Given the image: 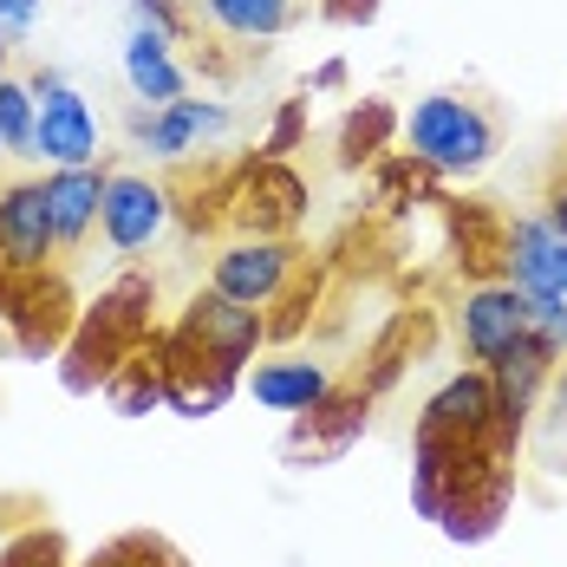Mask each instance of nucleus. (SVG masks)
Returning a JSON list of instances; mask_svg holds the SVG:
<instances>
[{
  "label": "nucleus",
  "mask_w": 567,
  "mask_h": 567,
  "mask_svg": "<svg viewBox=\"0 0 567 567\" xmlns=\"http://www.w3.org/2000/svg\"><path fill=\"white\" fill-rule=\"evenodd\" d=\"M365 417H372V398L359 392V385H352V392H327L320 404H313V411H307V417H293V451L320 437V451L340 456L346 444L365 431Z\"/></svg>",
  "instance_id": "a211bd4d"
},
{
  "label": "nucleus",
  "mask_w": 567,
  "mask_h": 567,
  "mask_svg": "<svg viewBox=\"0 0 567 567\" xmlns=\"http://www.w3.org/2000/svg\"><path fill=\"white\" fill-rule=\"evenodd\" d=\"M0 320L40 359V352L65 346V333H72V293H65L59 275H7L0 268Z\"/></svg>",
  "instance_id": "1a4fd4ad"
},
{
  "label": "nucleus",
  "mask_w": 567,
  "mask_h": 567,
  "mask_svg": "<svg viewBox=\"0 0 567 567\" xmlns=\"http://www.w3.org/2000/svg\"><path fill=\"white\" fill-rule=\"evenodd\" d=\"M183 555H176L164 535H144V528H131V535H117V542H105L99 555H85L79 567H176Z\"/></svg>",
  "instance_id": "aec40b11"
},
{
  "label": "nucleus",
  "mask_w": 567,
  "mask_h": 567,
  "mask_svg": "<svg viewBox=\"0 0 567 567\" xmlns=\"http://www.w3.org/2000/svg\"><path fill=\"white\" fill-rule=\"evenodd\" d=\"M33 137H40V99H33V85L27 79H0V144H7V157L13 164H40L33 157Z\"/></svg>",
  "instance_id": "6ab92c4d"
},
{
  "label": "nucleus",
  "mask_w": 567,
  "mask_h": 567,
  "mask_svg": "<svg viewBox=\"0 0 567 567\" xmlns=\"http://www.w3.org/2000/svg\"><path fill=\"white\" fill-rule=\"evenodd\" d=\"M503 281H515L522 293H561L567 287V241L542 216H515L509 223V235H503Z\"/></svg>",
  "instance_id": "ddd939ff"
},
{
  "label": "nucleus",
  "mask_w": 567,
  "mask_h": 567,
  "mask_svg": "<svg viewBox=\"0 0 567 567\" xmlns=\"http://www.w3.org/2000/svg\"><path fill=\"white\" fill-rule=\"evenodd\" d=\"M112 157L85 164V171H47V203H53V228H59V255H79L99 223H105V189H112Z\"/></svg>",
  "instance_id": "f8f14e48"
},
{
  "label": "nucleus",
  "mask_w": 567,
  "mask_h": 567,
  "mask_svg": "<svg viewBox=\"0 0 567 567\" xmlns=\"http://www.w3.org/2000/svg\"><path fill=\"white\" fill-rule=\"evenodd\" d=\"M0 164H7V144H0Z\"/></svg>",
  "instance_id": "c85d7f7f"
},
{
  "label": "nucleus",
  "mask_w": 567,
  "mask_h": 567,
  "mask_svg": "<svg viewBox=\"0 0 567 567\" xmlns=\"http://www.w3.org/2000/svg\"><path fill=\"white\" fill-rule=\"evenodd\" d=\"M0 542H7V522H0Z\"/></svg>",
  "instance_id": "c756f323"
},
{
  "label": "nucleus",
  "mask_w": 567,
  "mask_h": 567,
  "mask_svg": "<svg viewBox=\"0 0 567 567\" xmlns=\"http://www.w3.org/2000/svg\"><path fill=\"white\" fill-rule=\"evenodd\" d=\"M417 431L424 437H444V444H489L496 451V385H489V372L470 365V372L444 379L437 392L424 398Z\"/></svg>",
  "instance_id": "6e6552de"
},
{
  "label": "nucleus",
  "mask_w": 567,
  "mask_h": 567,
  "mask_svg": "<svg viewBox=\"0 0 567 567\" xmlns=\"http://www.w3.org/2000/svg\"><path fill=\"white\" fill-rule=\"evenodd\" d=\"M196 13H203L223 40L261 53V40H275V33H287V27L300 20V0H196Z\"/></svg>",
  "instance_id": "dca6fc26"
},
{
  "label": "nucleus",
  "mask_w": 567,
  "mask_h": 567,
  "mask_svg": "<svg viewBox=\"0 0 567 567\" xmlns=\"http://www.w3.org/2000/svg\"><path fill=\"white\" fill-rule=\"evenodd\" d=\"M561 293H567V287H561Z\"/></svg>",
  "instance_id": "7c9ffc66"
},
{
  "label": "nucleus",
  "mask_w": 567,
  "mask_h": 567,
  "mask_svg": "<svg viewBox=\"0 0 567 567\" xmlns=\"http://www.w3.org/2000/svg\"><path fill=\"white\" fill-rule=\"evenodd\" d=\"M456 327H463V352L476 359V365H496L503 352L528 340V293L515 281H483L463 293V307H456Z\"/></svg>",
  "instance_id": "9d476101"
},
{
  "label": "nucleus",
  "mask_w": 567,
  "mask_h": 567,
  "mask_svg": "<svg viewBox=\"0 0 567 567\" xmlns=\"http://www.w3.org/2000/svg\"><path fill=\"white\" fill-rule=\"evenodd\" d=\"M40 7H47V0H0V33H7V40L27 33V27L40 20Z\"/></svg>",
  "instance_id": "a878e982"
},
{
  "label": "nucleus",
  "mask_w": 567,
  "mask_h": 567,
  "mask_svg": "<svg viewBox=\"0 0 567 567\" xmlns=\"http://www.w3.org/2000/svg\"><path fill=\"white\" fill-rule=\"evenodd\" d=\"M164 228H171V183H157V176H144V171H112L99 235L112 241L117 255H144Z\"/></svg>",
  "instance_id": "9b49d317"
},
{
  "label": "nucleus",
  "mask_w": 567,
  "mask_h": 567,
  "mask_svg": "<svg viewBox=\"0 0 567 567\" xmlns=\"http://www.w3.org/2000/svg\"><path fill=\"white\" fill-rule=\"evenodd\" d=\"M157 340V281L151 275H117L92 313L79 320V333L65 340V392H112V379Z\"/></svg>",
  "instance_id": "f257e3e1"
},
{
  "label": "nucleus",
  "mask_w": 567,
  "mask_h": 567,
  "mask_svg": "<svg viewBox=\"0 0 567 567\" xmlns=\"http://www.w3.org/2000/svg\"><path fill=\"white\" fill-rule=\"evenodd\" d=\"M7 59H13V47H7V33H0V79H7Z\"/></svg>",
  "instance_id": "cd10ccee"
},
{
  "label": "nucleus",
  "mask_w": 567,
  "mask_h": 567,
  "mask_svg": "<svg viewBox=\"0 0 567 567\" xmlns=\"http://www.w3.org/2000/svg\"><path fill=\"white\" fill-rule=\"evenodd\" d=\"M0 567H72L65 561V535L47 522H27L0 542Z\"/></svg>",
  "instance_id": "412c9836"
},
{
  "label": "nucleus",
  "mask_w": 567,
  "mask_h": 567,
  "mask_svg": "<svg viewBox=\"0 0 567 567\" xmlns=\"http://www.w3.org/2000/svg\"><path fill=\"white\" fill-rule=\"evenodd\" d=\"M300 137H307V92H300V99H281V112H275V124H268L261 157L287 164V151H300Z\"/></svg>",
  "instance_id": "5701e85b"
},
{
  "label": "nucleus",
  "mask_w": 567,
  "mask_h": 567,
  "mask_svg": "<svg viewBox=\"0 0 567 567\" xmlns=\"http://www.w3.org/2000/svg\"><path fill=\"white\" fill-rule=\"evenodd\" d=\"M124 131H131V144L151 151L157 164H176V157H189L196 144L228 137V131H235V112H228L223 99H176L164 112L131 105V112H124Z\"/></svg>",
  "instance_id": "0eeeda50"
},
{
  "label": "nucleus",
  "mask_w": 567,
  "mask_h": 567,
  "mask_svg": "<svg viewBox=\"0 0 567 567\" xmlns=\"http://www.w3.org/2000/svg\"><path fill=\"white\" fill-rule=\"evenodd\" d=\"M59 261V228L47 203V176H7L0 183V268L7 275H47Z\"/></svg>",
  "instance_id": "20e7f679"
},
{
  "label": "nucleus",
  "mask_w": 567,
  "mask_h": 567,
  "mask_svg": "<svg viewBox=\"0 0 567 567\" xmlns=\"http://www.w3.org/2000/svg\"><path fill=\"white\" fill-rule=\"evenodd\" d=\"M27 85H33V99H40V137H33V157H40L47 171H85V164H105L99 112L85 105V92H79L65 72H53V65L27 72Z\"/></svg>",
  "instance_id": "7ed1b4c3"
},
{
  "label": "nucleus",
  "mask_w": 567,
  "mask_h": 567,
  "mask_svg": "<svg viewBox=\"0 0 567 567\" xmlns=\"http://www.w3.org/2000/svg\"><path fill=\"white\" fill-rule=\"evenodd\" d=\"M131 27H144V33H157V40H196V13L183 7V0H131Z\"/></svg>",
  "instance_id": "4be33fe9"
},
{
  "label": "nucleus",
  "mask_w": 567,
  "mask_h": 567,
  "mask_svg": "<svg viewBox=\"0 0 567 567\" xmlns=\"http://www.w3.org/2000/svg\"><path fill=\"white\" fill-rule=\"evenodd\" d=\"M241 385L261 398L268 411L307 417V411H313L320 398L333 392V372H327V365H313V359H275V365H255V372H248Z\"/></svg>",
  "instance_id": "2eb2a0df"
},
{
  "label": "nucleus",
  "mask_w": 567,
  "mask_h": 567,
  "mask_svg": "<svg viewBox=\"0 0 567 567\" xmlns=\"http://www.w3.org/2000/svg\"><path fill=\"white\" fill-rule=\"evenodd\" d=\"M223 203H228V223L241 228V235L287 241V228L307 216V183L287 164L261 157V164H241V176H235V189H228Z\"/></svg>",
  "instance_id": "423d86ee"
},
{
  "label": "nucleus",
  "mask_w": 567,
  "mask_h": 567,
  "mask_svg": "<svg viewBox=\"0 0 567 567\" xmlns=\"http://www.w3.org/2000/svg\"><path fill=\"white\" fill-rule=\"evenodd\" d=\"M379 7L385 0H320V20H333V27H372Z\"/></svg>",
  "instance_id": "393cba45"
},
{
  "label": "nucleus",
  "mask_w": 567,
  "mask_h": 567,
  "mask_svg": "<svg viewBox=\"0 0 567 567\" xmlns=\"http://www.w3.org/2000/svg\"><path fill=\"white\" fill-rule=\"evenodd\" d=\"M293 281H300V248H293V241H268V235L228 241L223 255H216V268H209V287H216V293L241 300V307H261V313H268Z\"/></svg>",
  "instance_id": "39448f33"
},
{
  "label": "nucleus",
  "mask_w": 567,
  "mask_h": 567,
  "mask_svg": "<svg viewBox=\"0 0 567 567\" xmlns=\"http://www.w3.org/2000/svg\"><path fill=\"white\" fill-rule=\"evenodd\" d=\"M542 223L567 241V151L548 164V176H542Z\"/></svg>",
  "instance_id": "b1692460"
},
{
  "label": "nucleus",
  "mask_w": 567,
  "mask_h": 567,
  "mask_svg": "<svg viewBox=\"0 0 567 567\" xmlns=\"http://www.w3.org/2000/svg\"><path fill=\"white\" fill-rule=\"evenodd\" d=\"M124 85H131V99L137 105H151V112H164L176 99H189V72L176 65V47L171 40H157V33H144V27H131L124 33Z\"/></svg>",
  "instance_id": "4468645a"
},
{
  "label": "nucleus",
  "mask_w": 567,
  "mask_h": 567,
  "mask_svg": "<svg viewBox=\"0 0 567 567\" xmlns=\"http://www.w3.org/2000/svg\"><path fill=\"white\" fill-rule=\"evenodd\" d=\"M340 85H346V59H320L313 79H307V92H340Z\"/></svg>",
  "instance_id": "bb28decb"
},
{
  "label": "nucleus",
  "mask_w": 567,
  "mask_h": 567,
  "mask_svg": "<svg viewBox=\"0 0 567 567\" xmlns=\"http://www.w3.org/2000/svg\"><path fill=\"white\" fill-rule=\"evenodd\" d=\"M404 131V117H398L392 99H359L352 112L340 117V137H333V151H340L346 171H359V164H379V157H392V137Z\"/></svg>",
  "instance_id": "f3484780"
},
{
  "label": "nucleus",
  "mask_w": 567,
  "mask_h": 567,
  "mask_svg": "<svg viewBox=\"0 0 567 567\" xmlns=\"http://www.w3.org/2000/svg\"><path fill=\"white\" fill-rule=\"evenodd\" d=\"M404 144L437 176H476L489 171V157L503 151V117L476 92H431L404 117Z\"/></svg>",
  "instance_id": "f03ea898"
}]
</instances>
